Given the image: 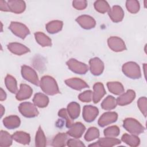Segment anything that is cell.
I'll list each match as a JSON object with an SVG mask.
<instances>
[{
    "label": "cell",
    "instance_id": "obj_3",
    "mask_svg": "<svg viewBox=\"0 0 147 147\" xmlns=\"http://www.w3.org/2000/svg\"><path fill=\"white\" fill-rule=\"evenodd\" d=\"M122 70L126 76L131 79H139L141 76L140 68L135 62L129 61L125 63L122 65Z\"/></svg>",
    "mask_w": 147,
    "mask_h": 147
},
{
    "label": "cell",
    "instance_id": "obj_38",
    "mask_svg": "<svg viewBox=\"0 0 147 147\" xmlns=\"http://www.w3.org/2000/svg\"><path fill=\"white\" fill-rule=\"evenodd\" d=\"M103 133L104 135L106 137H115L119 135L120 133V130L119 127L117 126H111L105 129Z\"/></svg>",
    "mask_w": 147,
    "mask_h": 147
},
{
    "label": "cell",
    "instance_id": "obj_39",
    "mask_svg": "<svg viewBox=\"0 0 147 147\" xmlns=\"http://www.w3.org/2000/svg\"><path fill=\"white\" fill-rule=\"evenodd\" d=\"M137 105L143 114V115L146 117V112H147V99L146 97H141L140 98L137 102Z\"/></svg>",
    "mask_w": 147,
    "mask_h": 147
},
{
    "label": "cell",
    "instance_id": "obj_12",
    "mask_svg": "<svg viewBox=\"0 0 147 147\" xmlns=\"http://www.w3.org/2000/svg\"><path fill=\"white\" fill-rule=\"evenodd\" d=\"M121 144V141L115 137H106L101 138L98 141L94 144L89 145V146H103V147H111L117 145Z\"/></svg>",
    "mask_w": 147,
    "mask_h": 147
},
{
    "label": "cell",
    "instance_id": "obj_2",
    "mask_svg": "<svg viewBox=\"0 0 147 147\" xmlns=\"http://www.w3.org/2000/svg\"><path fill=\"white\" fill-rule=\"evenodd\" d=\"M123 127L128 132L136 136L143 133L145 130V127L137 120L132 118H126L123 121Z\"/></svg>",
    "mask_w": 147,
    "mask_h": 147
},
{
    "label": "cell",
    "instance_id": "obj_6",
    "mask_svg": "<svg viewBox=\"0 0 147 147\" xmlns=\"http://www.w3.org/2000/svg\"><path fill=\"white\" fill-rule=\"evenodd\" d=\"M21 75L25 80L31 83L38 86L40 84L39 79L36 71L31 67L24 65L21 67Z\"/></svg>",
    "mask_w": 147,
    "mask_h": 147
},
{
    "label": "cell",
    "instance_id": "obj_4",
    "mask_svg": "<svg viewBox=\"0 0 147 147\" xmlns=\"http://www.w3.org/2000/svg\"><path fill=\"white\" fill-rule=\"evenodd\" d=\"M18 110L22 115L27 118H33L39 114L35 105L28 102L21 103L18 106Z\"/></svg>",
    "mask_w": 147,
    "mask_h": 147
},
{
    "label": "cell",
    "instance_id": "obj_40",
    "mask_svg": "<svg viewBox=\"0 0 147 147\" xmlns=\"http://www.w3.org/2000/svg\"><path fill=\"white\" fill-rule=\"evenodd\" d=\"M58 115L61 118H63V119H65V122H66V126L68 128H69L73 124V123L72 122L71 119L69 118V116L68 114L67 110L65 109H61V110H59V111L58 112Z\"/></svg>",
    "mask_w": 147,
    "mask_h": 147
},
{
    "label": "cell",
    "instance_id": "obj_45",
    "mask_svg": "<svg viewBox=\"0 0 147 147\" xmlns=\"http://www.w3.org/2000/svg\"><path fill=\"white\" fill-rule=\"evenodd\" d=\"M6 98V94L3 91V90L1 88V94H0V100L1 101H3L5 100Z\"/></svg>",
    "mask_w": 147,
    "mask_h": 147
},
{
    "label": "cell",
    "instance_id": "obj_41",
    "mask_svg": "<svg viewBox=\"0 0 147 147\" xmlns=\"http://www.w3.org/2000/svg\"><path fill=\"white\" fill-rule=\"evenodd\" d=\"M78 98L83 102H90L92 98V92L90 90L85 91L79 95Z\"/></svg>",
    "mask_w": 147,
    "mask_h": 147
},
{
    "label": "cell",
    "instance_id": "obj_15",
    "mask_svg": "<svg viewBox=\"0 0 147 147\" xmlns=\"http://www.w3.org/2000/svg\"><path fill=\"white\" fill-rule=\"evenodd\" d=\"M109 16L111 20L114 22H121L124 17V11L122 8L118 6H113L108 12Z\"/></svg>",
    "mask_w": 147,
    "mask_h": 147
},
{
    "label": "cell",
    "instance_id": "obj_27",
    "mask_svg": "<svg viewBox=\"0 0 147 147\" xmlns=\"http://www.w3.org/2000/svg\"><path fill=\"white\" fill-rule=\"evenodd\" d=\"M63 22L59 20H54L48 22L46 25L47 32L51 34H54L60 31L63 28Z\"/></svg>",
    "mask_w": 147,
    "mask_h": 147
},
{
    "label": "cell",
    "instance_id": "obj_37",
    "mask_svg": "<svg viewBox=\"0 0 147 147\" xmlns=\"http://www.w3.org/2000/svg\"><path fill=\"white\" fill-rule=\"evenodd\" d=\"M127 10L131 13H137L140 10V3L136 0H129L126 2Z\"/></svg>",
    "mask_w": 147,
    "mask_h": 147
},
{
    "label": "cell",
    "instance_id": "obj_18",
    "mask_svg": "<svg viewBox=\"0 0 147 147\" xmlns=\"http://www.w3.org/2000/svg\"><path fill=\"white\" fill-rule=\"evenodd\" d=\"M33 93L32 88L26 84H21L19 91L16 94V99L18 100H23L30 98Z\"/></svg>",
    "mask_w": 147,
    "mask_h": 147
},
{
    "label": "cell",
    "instance_id": "obj_13",
    "mask_svg": "<svg viewBox=\"0 0 147 147\" xmlns=\"http://www.w3.org/2000/svg\"><path fill=\"white\" fill-rule=\"evenodd\" d=\"M86 130L85 126L81 122H76L73 123L69 128L67 134L74 138H79L82 137Z\"/></svg>",
    "mask_w": 147,
    "mask_h": 147
},
{
    "label": "cell",
    "instance_id": "obj_25",
    "mask_svg": "<svg viewBox=\"0 0 147 147\" xmlns=\"http://www.w3.org/2000/svg\"><path fill=\"white\" fill-rule=\"evenodd\" d=\"M68 134L64 133H58L53 139L52 146L55 147H62L66 145L68 141Z\"/></svg>",
    "mask_w": 147,
    "mask_h": 147
},
{
    "label": "cell",
    "instance_id": "obj_1",
    "mask_svg": "<svg viewBox=\"0 0 147 147\" xmlns=\"http://www.w3.org/2000/svg\"><path fill=\"white\" fill-rule=\"evenodd\" d=\"M41 89L49 95H54L60 93L56 80L52 76L47 75L41 78L40 82Z\"/></svg>",
    "mask_w": 147,
    "mask_h": 147
},
{
    "label": "cell",
    "instance_id": "obj_19",
    "mask_svg": "<svg viewBox=\"0 0 147 147\" xmlns=\"http://www.w3.org/2000/svg\"><path fill=\"white\" fill-rule=\"evenodd\" d=\"M136 98V93L132 90H128L127 92L120 95L117 99V104L119 106H125L130 104Z\"/></svg>",
    "mask_w": 147,
    "mask_h": 147
},
{
    "label": "cell",
    "instance_id": "obj_34",
    "mask_svg": "<svg viewBox=\"0 0 147 147\" xmlns=\"http://www.w3.org/2000/svg\"><path fill=\"white\" fill-rule=\"evenodd\" d=\"M35 145L38 147H44L47 145L46 137L40 126H39L36 133L35 138Z\"/></svg>",
    "mask_w": 147,
    "mask_h": 147
},
{
    "label": "cell",
    "instance_id": "obj_44",
    "mask_svg": "<svg viewBox=\"0 0 147 147\" xmlns=\"http://www.w3.org/2000/svg\"><path fill=\"white\" fill-rule=\"evenodd\" d=\"M0 9L3 11H10V9L7 4V2L3 0L0 1Z\"/></svg>",
    "mask_w": 147,
    "mask_h": 147
},
{
    "label": "cell",
    "instance_id": "obj_7",
    "mask_svg": "<svg viewBox=\"0 0 147 147\" xmlns=\"http://www.w3.org/2000/svg\"><path fill=\"white\" fill-rule=\"evenodd\" d=\"M66 64L71 71L78 74H85L88 70V67L87 64L75 59H69L67 61Z\"/></svg>",
    "mask_w": 147,
    "mask_h": 147
},
{
    "label": "cell",
    "instance_id": "obj_17",
    "mask_svg": "<svg viewBox=\"0 0 147 147\" xmlns=\"http://www.w3.org/2000/svg\"><path fill=\"white\" fill-rule=\"evenodd\" d=\"M7 49L13 53L22 55L30 52V49L24 45L18 42H11L7 44Z\"/></svg>",
    "mask_w": 147,
    "mask_h": 147
},
{
    "label": "cell",
    "instance_id": "obj_30",
    "mask_svg": "<svg viewBox=\"0 0 147 147\" xmlns=\"http://www.w3.org/2000/svg\"><path fill=\"white\" fill-rule=\"evenodd\" d=\"M5 83L7 90L11 93L16 94L18 92L17 84L16 79L10 75H7L5 79Z\"/></svg>",
    "mask_w": 147,
    "mask_h": 147
},
{
    "label": "cell",
    "instance_id": "obj_23",
    "mask_svg": "<svg viewBox=\"0 0 147 147\" xmlns=\"http://www.w3.org/2000/svg\"><path fill=\"white\" fill-rule=\"evenodd\" d=\"M12 138L16 142L23 145H28L30 141V135L22 131L15 132L12 135Z\"/></svg>",
    "mask_w": 147,
    "mask_h": 147
},
{
    "label": "cell",
    "instance_id": "obj_28",
    "mask_svg": "<svg viewBox=\"0 0 147 147\" xmlns=\"http://www.w3.org/2000/svg\"><path fill=\"white\" fill-rule=\"evenodd\" d=\"M36 41L42 47H50L52 45L51 39L42 32H38L34 33Z\"/></svg>",
    "mask_w": 147,
    "mask_h": 147
},
{
    "label": "cell",
    "instance_id": "obj_16",
    "mask_svg": "<svg viewBox=\"0 0 147 147\" xmlns=\"http://www.w3.org/2000/svg\"><path fill=\"white\" fill-rule=\"evenodd\" d=\"M7 4L10 11L16 14H20L24 12L26 8L25 2L21 0H10L7 1Z\"/></svg>",
    "mask_w": 147,
    "mask_h": 147
},
{
    "label": "cell",
    "instance_id": "obj_32",
    "mask_svg": "<svg viewBox=\"0 0 147 147\" xmlns=\"http://www.w3.org/2000/svg\"><path fill=\"white\" fill-rule=\"evenodd\" d=\"M117 105V99L114 96L109 95L102 102L101 107L103 110H111L115 109Z\"/></svg>",
    "mask_w": 147,
    "mask_h": 147
},
{
    "label": "cell",
    "instance_id": "obj_42",
    "mask_svg": "<svg viewBox=\"0 0 147 147\" xmlns=\"http://www.w3.org/2000/svg\"><path fill=\"white\" fill-rule=\"evenodd\" d=\"M72 5L77 10H83L87 6V2L85 0H75L72 2Z\"/></svg>",
    "mask_w": 147,
    "mask_h": 147
},
{
    "label": "cell",
    "instance_id": "obj_31",
    "mask_svg": "<svg viewBox=\"0 0 147 147\" xmlns=\"http://www.w3.org/2000/svg\"><path fill=\"white\" fill-rule=\"evenodd\" d=\"M107 86L109 91L115 95H119L124 92V87L119 82H110L107 83Z\"/></svg>",
    "mask_w": 147,
    "mask_h": 147
},
{
    "label": "cell",
    "instance_id": "obj_43",
    "mask_svg": "<svg viewBox=\"0 0 147 147\" xmlns=\"http://www.w3.org/2000/svg\"><path fill=\"white\" fill-rule=\"evenodd\" d=\"M67 145L70 147H82L85 146L84 144L80 140L76 139H69L67 141Z\"/></svg>",
    "mask_w": 147,
    "mask_h": 147
},
{
    "label": "cell",
    "instance_id": "obj_21",
    "mask_svg": "<svg viewBox=\"0 0 147 147\" xmlns=\"http://www.w3.org/2000/svg\"><path fill=\"white\" fill-rule=\"evenodd\" d=\"M65 83L68 86L76 90H81L88 87V84L84 80L77 78L67 79L65 80Z\"/></svg>",
    "mask_w": 147,
    "mask_h": 147
},
{
    "label": "cell",
    "instance_id": "obj_11",
    "mask_svg": "<svg viewBox=\"0 0 147 147\" xmlns=\"http://www.w3.org/2000/svg\"><path fill=\"white\" fill-rule=\"evenodd\" d=\"M118 114L115 112H106L103 113L98 120V125L100 127H104L117 121Z\"/></svg>",
    "mask_w": 147,
    "mask_h": 147
},
{
    "label": "cell",
    "instance_id": "obj_26",
    "mask_svg": "<svg viewBox=\"0 0 147 147\" xmlns=\"http://www.w3.org/2000/svg\"><path fill=\"white\" fill-rule=\"evenodd\" d=\"M67 110L71 119H75L79 116L80 111V105L75 102H71L68 104Z\"/></svg>",
    "mask_w": 147,
    "mask_h": 147
},
{
    "label": "cell",
    "instance_id": "obj_36",
    "mask_svg": "<svg viewBox=\"0 0 147 147\" xmlns=\"http://www.w3.org/2000/svg\"><path fill=\"white\" fill-rule=\"evenodd\" d=\"M99 136V130L95 127H91L87 130L84 139L87 141H91Z\"/></svg>",
    "mask_w": 147,
    "mask_h": 147
},
{
    "label": "cell",
    "instance_id": "obj_24",
    "mask_svg": "<svg viewBox=\"0 0 147 147\" xmlns=\"http://www.w3.org/2000/svg\"><path fill=\"white\" fill-rule=\"evenodd\" d=\"M34 105L38 107L43 108L47 107L49 103V98L45 95L38 92L36 93L33 99Z\"/></svg>",
    "mask_w": 147,
    "mask_h": 147
},
{
    "label": "cell",
    "instance_id": "obj_5",
    "mask_svg": "<svg viewBox=\"0 0 147 147\" xmlns=\"http://www.w3.org/2000/svg\"><path fill=\"white\" fill-rule=\"evenodd\" d=\"M9 28L13 34L22 39H24L30 34L28 27L21 22H11Z\"/></svg>",
    "mask_w": 147,
    "mask_h": 147
},
{
    "label": "cell",
    "instance_id": "obj_46",
    "mask_svg": "<svg viewBox=\"0 0 147 147\" xmlns=\"http://www.w3.org/2000/svg\"><path fill=\"white\" fill-rule=\"evenodd\" d=\"M0 106H1V117H2L5 112V108L3 107V106L2 105H1Z\"/></svg>",
    "mask_w": 147,
    "mask_h": 147
},
{
    "label": "cell",
    "instance_id": "obj_29",
    "mask_svg": "<svg viewBox=\"0 0 147 147\" xmlns=\"http://www.w3.org/2000/svg\"><path fill=\"white\" fill-rule=\"evenodd\" d=\"M122 141L130 146H137L140 144L139 138L136 135L124 134L121 138Z\"/></svg>",
    "mask_w": 147,
    "mask_h": 147
},
{
    "label": "cell",
    "instance_id": "obj_10",
    "mask_svg": "<svg viewBox=\"0 0 147 147\" xmlns=\"http://www.w3.org/2000/svg\"><path fill=\"white\" fill-rule=\"evenodd\" d=\"M89 64L90 71L92 75L98 76L102 74L104 69V64L100 59L94 57L90 59Z\"/></svg>",
    "mask_w": 147,
    "mask_h": 147
},
{
    "label": "cell",
    "instance_id": "obj_33",
    "mask_svg": "<svg viewBox=\"0 0 147 147\" xmlns=\"http://www.w3.org/2000/svg\"><path fill=\"white\" fill-rule=\"evenodd\" d=\"M12 136H11L8 132L1 130L0 131V146L7 147L12 144L13 141Z\"/></svg>",
    "mask_w": 147,
    "mask_h": 147
},
{
    "label": "cell",
    "instance_id": "obj_8",
    "mask_svg": "<svg viewBox=\"0 0 147 147\" xmlns=\"http://www.w3.org/2000/svg\"><path fill=\"white\" fill-rule=\"evenodd\" d=\"M98 114L99 111L97 107L91 105H86L83 107L82 116L86 122H91L95 120Z\"/></svg>",
    "mask_w": 147,
    "mask_h": 147
},
{
    "label": "cell",
    "instance_id": "obj_14",
    "mask_svg": "<svg viewBox=\"0 0 147 147\" xmlns=\"http://www.w3.org/2000/svg\"><path fill=\"white\" fill-rule=\"evenodd\" d=\"M76 21L80 26L85 29H90L95 27L96 22L91 16L87 15H82L76 19Z\"/></svg>",
    "mask_w": 147,
    "mask_h": 147
},
{
    "label": "cell",
    "instance_id": "obj_20",
    "mask_svg": "<svg viewBox=\"0 0 147 147\" xmlns=\"http://www.w3.org/2000/svg\"><path fill=\"white\" fill-rule=\"evenodd\" d=\"M93 90L92 100L94 103H97L106 94V92L103 84L99 82L96 83L94 85Z\"/></svg>",
    "mask_w": 147,
    "mask_h": 147
},
{
    "label": "cell",
    "instance_id": "obj_22",
    "mask_svg": "<svg viewBox=\"0 0 147 147\" xmlns=\"http://www.w3.org/2000/svg\"><path fill=\"white\" fill-rule=\"evenodd\" d=\"M20 123V119L17 115H10L3 119V125L9 129H14L18 127Z\"/></svg>",
    "mask_w": 147,
    "mask_h": 147
},
{
    "label": "cell",
    "instance_id": "obj_35",
    "mask_svg": "<svg viewBox=\"0 0 147 147\" xmlns=\"http://www.w3.org/2000/svg\"><path fill=\"white\" fill-rule=\"evenodd\" d=\"M94 7L96 11L100 13H105L109 12L110 10V7L109 3L103 0H98L95 2Z\"/></svg>",
    "mask_w": 147,
    "mask_h": 147
},
{
    "label": "cell",
    "instance_id": "obj_9",
    "mask_svg": "<svg viewBox=\"0 0 147 147\" xmlns=\"http://www.w3.org/2000/svg\"><path fill=\"white\" fill-rule=\"evenodd\" d=\"M109 48L114 52H122L126 49L124 41L119 37H111L107 40Z\"/></svg>",
    "mask_w": 147,
    "mask_h": 147
}]
</instances>
